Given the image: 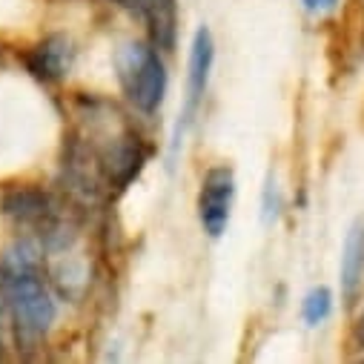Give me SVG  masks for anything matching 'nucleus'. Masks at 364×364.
Returning <instances> with one entry per match:
<instances>
[{"mask_svg": "<svg viewBox=\"0 0 364 364\" xmlns=\"http://www.w3.org/2000/svg\"><path fill=\"white\" fill-rule=\"evenodd\" d=\"M330 313H333V293H330L327 287H313V290L304 296V301H301V316H304V321H307L310 327H318V324H324V321L330 318Z\"/></svg>", "mask_w": 364, "mask_h": 364, "instance_id": "obj_8", "label": "nucleus"}, {"mask_svg": "<svg viewBox=\"0 0 364 364\" xmlns=\"http://www.w3.org/2000/svg\"><path fill=\"white\" fill-rule=\"evenodd\" d=\"M115 4L135 12L138 18H144L155 49L175 46V23H178L175 0H115Z\"/></svg>", "mask_w": 364, "mask_h": 364, "instance_id": "obj_5", "label": "nucleus"}, {"mask_svg": "<svg viewBox=\"0 0 364 364\" xmlns=\"http://www.w3.org/2000/svg\"><path fill=\"white\" fill-rule=\"evenodd\" d=\"M235 201V175L230 166L207 169L198 190V221L210 238L224 235Z\"/></svg>", "mask_w": 364, "mask_h": 364, "instance_id": "obj_3", "label": "nucleus"}, {"mask_svg": "<svg viewBox=\"0 0 364 364\" xmlns=\"http://www.w3.org/2000/svg\"><path fill=\"white\" fill-rule=\"evenodd\" d=\"M72 60H75V49L69 43V38L52 35V38L41 41L32 49V55H29V72L38 80H43V83H55V80H60L69 72Z\"/></svg>", "mask_w": 364, "mask_h": 364, "instance_id": "obj_6", "label": "nucleus"}, {"mask_svg": "<svg viewBox=\"0 0 364 364\" xmlns=\"http://www.w3.org/2000/svg\"><path fill=\"white\" fill-rule=\"evenodd\" d=\"M213 63H215V43H213V35L207 26H198L196 38H193V46H190V72H187V101H184V112H181V121L175 127V141L172 146L181 144L184 138L187 127L193 124L196 112H198V104L207 92V83H210V72H213Z\"/></svg>", "mask_w": 364, "mask_h": 364, "instance_id": "obj_4", "label": "nucleus"}, {"mask_svg": "<svg viewBox=\"0 0 364 364\" xmlns=\"http://www.w3.org/2000/svg\"><path fill=\"white\" fill-rule=\"evenodd\" d=\"M0 293L12 310L18 336L23 341H38L46 336L58 307L38 272V252L29 241L15 244L0 258Z\"/></svg>", "mask_w": 364, "mask_h": 364, "instance_id": "obj_1", "label": "nucleus"}, {"mask_svg": "<svg viewBox=\"0 0 364 364\" xmlns=\"http://www.w3.org/2000/svg\"><path fill=\"white\" fill-rule=\"evenodd\" d=\"M115 72L127 101L138 112L144 115L158 112L166 95V69L152 43H138V41L124 43L115 52Z\"/></svg>", "mask_w": 364, "mask_h": 364, "instance_id": "obj_2", "label": "nucleus"}, {"mask_svg": "<svg viewBox=\"0 0 364 364\" xmlns=\"http://www.w3.org/2000/svg\"><path fill=\"white\" fill-rule=\"evenodd\" d=\"M304 4V9L307 12H313V15H327V12H333L341 0H301Z\"/></svg>", "mask_w": 364, "mask_h": 364, "instance_id": "obj_9", "label": "nucleus"}, {"mask_svg": "<svg viewBox=\"0 0 364 364\" xmlns=\"http://www.w3.org/2000/svg\"><path fill=\"white\" fill-rule=\"evenodd\" d=\"M364 287V218L353 224L341 250V296L347 304H355Z\"/></svg>", "mask_w": 364, "mask_h": 364, "instance_id": "obj_7", "label": "nucleus"}]
</instances>
